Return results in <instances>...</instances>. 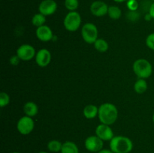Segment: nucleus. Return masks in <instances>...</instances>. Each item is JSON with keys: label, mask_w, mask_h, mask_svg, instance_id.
<instances>
[{"label": "nucleus", "mask_w": 154, "mask_h": 153, "mask_svg": "<svg viewBox=\"0 0 154 153\" xmlns=\"http://www.w3.org/2000/svg\"><path fill=\"white\" fill-rule=\"evenodd\" d=\"M98 116L102 124L111 125L114 124L118 118V110L113 104H102L99 107Z\"/></svg>", "instance_id": "obj_1"}, {"label": "nucleus", "mask_w": 154, "mask_h": 153, "mask_svg": "<svg viewBox=\"0 0 154 153\" xmlns=\"http://www.w3.org/2000/svg\"><path fill=\"white\" fill-rule=\"evenodd\" d=\"M133 148V142L125 136H114L110 141V149L114 153H129Z\"/></svg>", "instance_id": "obj_2"}, {"label": "nucleus", "mask_w": 154, "mask_h": 153, "mask_svg": "<svg viewBox=\"0 0 154 153\" xmlns=\"http://www.w3.org/2000/svg\"><path fill=\"white\" fill-rule=\"evenodd\" d=\"M134 73L138 78L147 79L151 76L153 72V67L148 60L145 58H138L132 65Z\"/></svg>", "instance_id": "obj_3"}, {"label": "nucleus", "mask_w": 154, "mask_h": 153, "mask_svg": "<svg viewBox=\"0 0 154 153\" xmlns=\"http://www.w3.org/2000/svg\"><path fill=\"white\" fill-rule=\"evenodd\" d=\"M81 16L77 11H70L66 14L63 20L65 28L69 32H75L80 28Z\"/></svg>", "instance_id": "obj_4"}, {"label": "nucleus", "mask_w": 154, "mask_h": 153, "mask_svg": "<svg viewBox=\"0 0 154 153\" xmlns=\"http://www.w3.org/2000/svg\"><path fill=\"white\" fill-rule=\"evenodd\" d=\"M81 36L87 44H94L98 39V28L92 22H87L81 28Z\"/></svg>", "instance_id": "obj_5"}, {"label": "nucleus", "mask_w": 154, "mask_h": 153, "mask_svg": "<svg viewBox=\"0 0 154 153\" xmlns=\"http://www.w3.org/2000/svg\"><path fill=\"white\" fill-rule=\"evenodd\" d=\"M35 123L32 117L24 116L21 117L17 124V129L18 132L23 135H28L33 130Z\"/></svg>", "instance_id": "obj_6"}, {"label": "nucleus", "mask_w": 154, "mask_h": 153, "mask_svg": "<svg viewBox=\"0 0 154 153\" xmlns=\"http://www.w3.org/2000/svg\"><path fill=\"white\" fill-rule=\"evenodd\" d=\"M84 146L87 151L90 152L97 153L103 149L104 141L96 135H93L87 137L84 141Z\"/></svg>", "instance_id": "obj_7"}, {"label": "nucleus", "mask_w": 154, "mask_h": 153, "mask_svg": "<svg viewBox=\"0 0 154 153\" xmlns=\"http://www.w3.org/2000/svg\"><path fill=\"white\" fill-rule=\"evenodd\" d=\"M17 56L22 61H29L35 57V50L30 44H22L17 50Z\"/></svg>", "instance_id": "obj_8"}, {"label": "nucleus", "mask_w": 154, "mask_h": 153, "mask_svg": "<svg viewBox=\"0 0 154 153\" xmlns=\"http://www.w3.org/2000/svg\"><path fill=\"white\" fill-rule=\"evenodd\" d=\"M96 135L103 141H111L114 136L112 129L108 124H99L96 128Z\"/></svg>", "instance_id": "obj_9"}, {"label": "nucleus", "mask_w": 154, "mask_h": 153, "mask_svg": "<svg viewBox=\"0 0 154 153\" xmlns=\"http://www.w3.org/2000/svg\"><path fill=\"white\" fill-rule=\"evenodd\" d=\"M57 9V4L54 0H43L38 7L39 13L43 15L50 16L54 14Z\"/></svg>", "instance_id": "obj_10"}, {"label": "nucleus", "mask_w": 154, "mask_h": 153, "mask_svg": "<svg viewBox=\"0 0 154 153\" xmlns=\"http://www.w3.org/2000/svg\"><path fill=\"white\" fill-rule=\"evenodd\" d=\"M108 6L102 1H95L90 5V11L96 16H103L108 12Z\"/></svg>", "instance_id": "obj_11"}, {"label": "nucleus", "mask_w": 154, "mask_h": 153, "mask_svg": "<svg viewBox=\"0 0 154 153\" xmlns=\"http://www.w3.org/2000/svg\"><path fill=\"white\" fill-rule=\"evenodd\" d=\"M35 58L38 65L42 68L47 67L51 61V52L47 49H41L36 52Z\"/></svg>", "instance_id": "obj_12"}, {"label": "nucleus", "mask_w": 154, "mask_h": 153, "mask_svg": "<svg viewBox=\"0 0 154 153\" xmlns=\"http://www.w3.org/2000/svg\"><path fill=\"white\" fill-rule=\"evenodd\" d=\"M36 36L43 42L50 41L53 38V32L49 26L46 25L42 26L36 29Z\"/></svg>", "instance_id": "obj_13"}, {"label": "nucleus", "mask_w": 154, "mask_h": 153, "mask_svg": "<svg viewBox=\"0 0 154 153\" xmlns=\"http://www.w3.org/2000/svg\"><path fill=\"white\" fill-rule=\"evenodd\" d=\"M23 111L26 116L29 117H33L36 116L38 112V107L37 104L33 101H28L24 104Z\"/></svg>", "instance_id": "obj_14"}, {"label": "nucleus", "mask_w": 154, "mask_h": 153, "mask_svg": "<svg viewBox=\"0 0 154 153\" xmlns=\"http://www.w3.org/2000/svg\"><path fill=\"white\" fill-rule=\"evenodd\" d=\"M83 113L85 118L87 119L94 118L99 113V108L94 104H88L84 108Z\"/></svg>", "instance_id": "obj_15"}, {"label": "nucleus", "mask_w": 154, "mask_h": 153, "mask_svg": "<svg viewBox=\"0 0 154 153\" xmlns=\"http://www.w3.org/2000/svg\"><path fill=\"white\" fill-rule=\"evenodd\" d=\"M61 153H79L78 146L72 141H66L63 142Z\"/></svg>", "instance_id": "obj_16"}, {"label": "nucleus", "mask_w": 154, "mask_h": 153, "mask_svg": "<svg viewBox=\"0 0 154 153\" xmlns=\"http://www.w3.org/2000/svg\"><path fill=\"white\" fill-rule=\"evenodd\" d=\"M134 89L135 92L138 94H143L145 92L147 89V83L146 82L145 79H141L139 78L134 85Z\"/></svg>", "instance_id": "obj_17"}, {"label": "nucleus", "mask_w": 154, "mask_h": 153, "mask_svg": "<svg viewBox=\"0 0 154 153\" xmlns=\"http://www.w3.org/2000/svg\"><path fill=\"white\" fill-rule=\"evenodd\" d=\"M94 46L95 49L100 52H106L108 50V48H109V45H108V42L105 39L102 38H98L95 41Z\"/></svg>", "instance_id": "obj_18"}, {"label": "nucleus", "mask_w": 154, "mask_h": 153, "mask_svg": "<svg viewBox=\"0 0 154 153\" xmlns=\"http://www.w3.org/2000/svg\"><path fill=\"white\" fill-rule=\"evenodd\" d=\"M63 144V143H62L60 141L57 140H52L48 142V148L51 152H61Z\"/></svg>", "instance_id": "obj_19"}, {"label": "nucleus", "mask_w": 154, "mask_h": 153, "mask_svg": "<svg viewBox=\"0 0 154 153\" xmlns=\"http://www.w3.org/2000/svg\"><path fill=\"white\" fill-rule=\"evenodd\" d=\"M45 22H46V16L41 13L36 14L32 18V23L37 28L45 25Z\"/></svg>", "instance_id": "obj_20"}, {"label": "nucleus", "mask_w": 154, "mask_h": 153, "mask_svg": "<svg viewBox=\"0 0 154 153\" xmlns=\"http://www.w3.org/2000/svg\"><path fill=\"white\" fill-rule=\"evenodd\" d=\"M108 16H110V18L112 20H118L120 19V16H121L122 11L121 9L120 8L117 6H110L108 8Z\"/></svg>", "instance_id": "obj_21"}, {"label": "nucleus", "mask_w": 154, "mask_h": 153, "mask_svg": "<svg viewBox=\"0 0 154 153\" xmlns=\"http://www.w3.org/2000/svg\"><path fill=\"white\" fill-rule=\"evenodd\" d=\"M79 6L78 0H65V7L70 11H75Z\"/></svg>", "instance_id": "obj_22"}, {"label": "nucleus", "mask_w": 154, "mask_h": 153, "mask_svg": "<svg viewBox=\"0 0 154 153\" xmlns=\"http://www.w3.org/2000/svg\"><path fill=\"white\" fill-rule=\"evenodd\" d=\"M9 103H10V96L8 95V94L4 92L0 93V106L5 107Z\"/></svg>", "instance_id": "obj_23"}, {"label": "nucleus", "mask_w": 154, "mask_h": 153, "mask_svg": "<svg viewBox=\"0 0 154 153\" xmlns=\"http://www.w3.org/2000/svg\"><path fill=\"white\" fill-rule=\"evenodd\" d=\"M146 45L152 50H154V32L148 34L146 38Z\"/></svg>", "instance_id": "obj_24"}, {"label": "nucleus", "mask_w": 154, "mask_h": 153, "mask_svg": "<svg viewBox=\"0 0 154 153\" xmlns=\"http://www.w3.org/2000/svg\"><path fill=\"white\" fill-rule=\"evenodd\" d=\"M126 5L131 11H135L138 8V2L137 0H128L126 2Z\"/></svg>", "instance_id": "obj_25"}, {"label": "nucleus", "mask_w": 154, "mask_h": 153, "mask_svg": "<svg viewBox=\"0 0 154 153\" xmlns=\"http://www.w3.org/2000/svg\"><path fill=\"white\" fill-rule=\"evenodd\" d=\"M20 58L17 56H13L10 58V63L12 65H17L18 63L20 62Z\"/></svg>", "instance_id": "obj_26"}, {"label": "nucleus", "mask_w": 154, "mask_h": 153, "mask_svg": "<svg viewBox=\"0 0 154 153\" xmlns=\"http://www.w3.org/2000/svg\"><path fill=\"white\" fill-rule=\"evenodd\" d=\"M149 14L152 16V18L154 19V2L150 4V9H149Z\"/></svg>", "instance_id": "obj_27"}, {"label": "nucleus", "mask_w": 154, "mask_h": 153, "mask_svg": "<svg viewBox=\"0 0 154 153\" xmlns=\"http://www.w3.org/2000/svg\"><path fill=\"white\" fill-rule=\"evenodd\" d=\"M97 153H114V152H113L111 149H105V148H103V149H102L101 151L98 152Z\"/></svg>", "instance_id": "obj_28"}, {"label": "nucleus", "mask_w": 154, "mask_h": 153, "mask_svg": "<svg viewBox=\"0 0 154 153\" xmlns=\"http://www.w3.org/2000/svg\"><path fill=\"white\" fill-rule=\"evenodd\" d=\"M151 19H153V18H152V16H150V14L148 13V14H147L145 16V20H151Z\"/></svg>", "instance_id": "obj_29"}, {"label": "nucleus", "mask_w": 154, "mask_h": 153, "mask_svg": "<svg viewBox=\"0 0 154 153\" xmlns=\"http://www.w3.org/2000/svg\"><path fill=\"white\" fill-rule=\"evenodd\" d=\"M114 1L116 2L120 3V2H124L128 1V0H114Z\"/></svg>", "instance_id": "obj_30"}, {"label": "nucleus", "mask_w": 154, "mask_h": 153, "mask_svg": "<svg viewBox=\"0 0 154 153\" xmlns=\"http://www.w3.org/2000/svg\"><path fill=\"white\" fill-rule=\"evenodd\" d=\"M38 153H49V152H45V151H42V152H38Z\"/></svg>", "instance_id": "obj_31"}, {"label": "nucleus", "mask_w": 154, "mask_h": 153, "mask_svg": "<svg viewBox=\"0 0 154 153\" xmlns=\"http://www.w3.org/2000/svg\"><path fill=\"white\" fill-rule=\"evenodd\" d=\"M153 123H154V113H153Z\"/></svg>", "instance_id": "obj_32"}, {"label": "nucleus", "mask_w": 154, "mask_h": 153, "mask_svg": "<svg viewBox=\"0 0 154 153\" xmlns=\"http://www.w3.org/2000/svg\"><path fill=\"white\" fill-rule=\"evenodd\" d=\"M11 153H20V152H13Z\"/></svg>", "instance_id": "obj_33"}, {"label": "nucleus", "mask_w": 154, "mask_h": 153, "mask_svg": "<svg viewBox=\"0 0 154 153\" xmlns=\"http://www.w3.org/2000/svg\"><path fill=\"white\" fill-rule=\"evenodd\" d=\"M153 2H154V0H153Z\"/></svg>", "instance_id": "obj_34"}]
</instances>
